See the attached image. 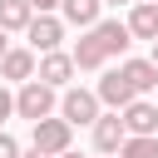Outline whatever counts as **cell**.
Instances as JSON below:
<instances>
[{
  "instance_id": "5b68a950",
  "label": "cell",
  "mask_w": 158,
  "mask_h": 158,
  "mask_svg": "<svg viewBox=\"0 0 158 158\" xmlns=\"http://www.w3.org/2000/svg\"><path fill=\"white\" fill-rule=\"evenodd\" d=\"M25 35H30V44H35L40 54H54L59 40H64V20H54V15H35Z\"/></svg>"
},
{
  "instance_id": "4fadbf2b",
  "label": "cell",
  "mask_w": 158,
  "mask_h": 158,
  "mask_svg": "<svg viewBox=\"0 0 158 158\" xmlns=\"http://www.w3.org/2000/svg\"><path fill=\"white\" fill-rule=\"evenodd\" d=\"M59 10H64L69 25H84V30L99 25V0H59Z\"/></svg>"
},
{
  "instance_id": "ac0fdd59",
  "label": "cell",
  "mask_w": 158,
  "mask_h": 158,
  "mask_svg": "<svg viewBox=\"0 0 158 158\" xmlns=\"http://www.w3.org/2000/svg\"><path fill=\"white\" fill-rule=\"evenodd\" d=\"M25 5H30V10H35V15H49V10H54V5H59V0H25Z\"/></svg>"
},
{
  "instance_id": "cb8c5ba5",
  "label": "cell",
  "mask_w": 158,
  "mask_h": 158,
  "mask_svg": "<svg viewBox=\"0 0 158 158\" xmlns=\"http://www.w3.org/2000/svg\"><path fill=\"white\" fill-rule=\"evenodd\" d=\"M138 5H158V0H138Z\"/></svg>"
},
{
  "instance_id": "3957f363",
  "label": "cell",
  "mask_w": 158,
  "mask_h": 158,
  "mask_svg": "<svg viewBox=\"0 0 158 158\" xmlns=\"http://www.w3.org/2000/svg\"><path fill=\"white\" fill-rule=\"evenodd\" d=\"M118 123H123L128 138H158V104L133 99L128 109H118Z\"/></svg>"
},
{
  "instance_id": "8fae6325",
  "label": "cell",
  "mask_w": 158,
  "mask_h": 158,
  "mask_svg": "<svg viewBox=\"0 0 158 158\" xmlns=\"http://www.w3.org/2000/svg\"><path fill=\"white\" fill-rule=\"evenodd\" d=\"M118 74L128 79V89H133V94H148V89H158V69H153L148 59H123V64H118Z\"/></svg>"
},
{
  "instance_id": "7402d4cb",
  "label": "cell",
  "mask_w": 158,
  "mask_h": 158,
  "mask_svg": "<svg viewBox=\"0 0 158 158\" xmlns=\"http://www.w3.org/2000/svg\"><path fill=\"white\" fill-rule=\"evenodd\" d=\"M59 158H84V153H59Z\"/></svg>"
},
{
  "instance_id": "d6986e66",
  "label": "cell",
  "mask_w": 158,
  "mask_h": 158,
  "mask_svg": "<svg viewBox=\"0 0 158 158\" xmlns=\"http://www.w3.org/2000/svg\"><path fill=\"white\" fill-rule=\"evenodd\" d=\"M5 49H10V40H5V30H0V59H5Z\"/></svg>"
},
{
  "instance_id": "7a4b0ae2",
  "label": "cell",
  "mask_w": 158,
  "mask_h": 158,
  "mask_svg": "<svg viewBox=\"0 0 158 158\" xmlns=\"http://www.w3.org/2000/svg\"><path fill=\"white\" fill-rule=\"evenodd\" d=\"M69 123L64 118H40L35 123V133H30V148L35 153H44V158H59V153H69Z\"/></svg>"
},
{
  "instance_id": "6da1fadb",
  "label": "cell",
  "mask_w": 158,
  "mask_h": 158,
  "mask_svg": "<svg viewBox=\"0 0 158 158\" xmlns=\"http://www.w3.org/2000/svg\"><path fill=\"white\" fill-rule=\"evenodd\" d=\"M15 114H20V118H30V123L54 118V89H44L40 79L20 84V94H15Z\"/></svg>"
},
{
  "instance_id": "ffe728a7",
  "label": "cell",
  "mask_w": 158,
  "mask_h": 158,
  "mask_svg": "<svg viewBox=\"0 0 158 158\" xmlns=\"http://www.w3.org/2000/svg\"><path fill=\"white\" fill-rule=\"evenodd\" d=\"M148 64H153V69H158V40H153V59H148Z\"/></svg>"
},
{
  "instance_id": "d4e9b609",
  "label": "cell",
  "mask_w": 158,
  "mask_h": 158,
  "mask_svg": "<svg viewBox=\"0 0 158 158\" xmlns=\"http://www.w3.org/2000/svg\"><path fill=\"white\" fill-rule=\"evenodd\" d=\"M99 5H104V0H99ZM114 5H118V0H114Z\"/></svg>"
},
{
  "instance_id": "5bb4252c",
  "label": "cell",
  "mask_w": 158,
  "mask_h": 158,
  "mask_svg": "<svg viewBox=\"0 0 158 158\" xmlns=\"http://www.w3.org/2000/svg\"><path fill=\"white\" fill-rule=\"evenodd\" d=\"M30 20H35V10L25 0H0V30H30Z\"/></svg>"
},
{
  "instance_id": "30bf717a",
  "label": "cell",
  "mask_w": 158,
  "mask_h": 158,
  "mask_svg": "<svg viewBox=\"0 0 158 158\" xmlns=\"http://www.w3.org/2000/svg\"><path fill=\"white\" fill-rule=\"evenodd\" d=\"M69 74H74V59H69V54H59V49H54V54H44V59H40V84H44V89H64V84H69Z\"/></svg>"
},
{
  "instance_id": "e0dca14e",
  "label": "cell",
  "mask_w": 158,
  "mask_h": 158,
  "mask_svg": "<svg viewBox=\"0 0 158 158\" xmlns=\"http://www.w3.org/2000/svg\"><path fill=\"white\" fill-rule=\"evenodd\" d=\"M0 158H20V143H15L10 133H0Z\"/></svg>"
},
{
  "instance_id": "9c48e42d",
  "label": "cell",
  "mask_w": 158,
  "mask_h": 158,
  "mask_svg": "<svg viewBox=\"0 0 158 158\" xmlns=\"http://www.w3.org/2000/svg\"><path fill=\"white\" fill-rule=\"evenodd\" d=\"M0 79L30 84V79H35V49H5V59H0Z\"/></svg>"
},
{
  "instance_id": "7c38bea8",
  "label": "cell",
  "mask_w": 158,
  "mask_h": 158,
  "mask_svg": "<svg viewBox=\"0 0 158 158\" xmlns=\"http://www.w3.org/2000/svg\"><path fill=\"white\" fill-rule=\"evenodd\" d=\"M123 30H128V40H158V5H133Z\"/></svg>"
},
{
  "instance_id": "603a6c76",
  "label": "cell",
  "mask_w": 158,
  "mask_h": 158,
  "mask_svg": "<svg viewBox=\"0 0 158 158\" xmlns=\"http://www.w3.org/2000/svg\"><path fill=\"white\" fill-rule=\"evenodd\" d=\"M153 158H158V138H153Z\"/></svg>"
},
{
  "instance_id": "2e32d148",
  "label": "cell",
  "mask_w": 158,
  "mask_h": 158,
  "mask_svg": "<svg viewBox=\"0 0 158 158\" xmlns=\"http://www.w3.org/2000/svg\"><path fill=\"white\" fill-rule=\"evenodd\" d=\"M10 114H15V94L0 84V118H10Z\"/></svg>"
},
{
  "instance_id": "52a82bcc",
  "label": "cell",
  "mask_w": 158,
  "mask_h": 158,
  "mask_svg": "<svg viewBox=\"0 0 158 158\" xmlns=\"http://www.w3.org/2000/svg\"><path fill=\"white\" fill-rule=\"evenodd\" d=\"M89 40L99 44V54H104V59H109V54H123V49H128V30H123L118 20H99V25L89 30Z\"/></svg>"
},
{
  "instance_id": "44dd1931",
  "label": "cell",
  "mask_w": 158,
  "mask_h": 158,
  "mask_svg": "<svg viewBox=\"0 0 158 158\" xmlns=\"http://www.w3.org/2000/svg\"><path fill=\"white\" fill-rule=\"evenodd\" d=\"M20 158H44V153H35V148H30V153H20Z\"/></svg>"
},
{
  "instance_id": "8992f818",
  "label": "cell",
  "mask_w": 158,
  "mask_h": 158,
  "mask_svg": "<svg viewBox=\"0 0 158 158\" xmlns=\"http://www.w3.org/2000/svg\"><path fill=\"white\" fill-rule=\"evenodd\" d=\"M94 99H99V104H109V109H114V114H118V109H128V104H133V99H138V94H133V89H128V79H123V74H118V69H109V74H104V79H99V89H94Z\"/></svg>"
},
{
  "instance_id": "9a60e30c",
  "label": "cell",
  "mask_w": 158,
  "mask_h": 158,
  "mask_svg": "<svg viewBox=\"0 0 158 158\" xmlns=\"http://www.w3.org/2000/svg\"><path fill=\"white\" fill-rule=\"evenodd\" d=\"M118 158H153V138H123Z\"/></svg>"
},
{
  "instance_id": "ba28073f",
  "label": "cell",
  "mask_w": 158,
  "mask_h": 158,
  "mask_svg": "<svg viewBox=\"0 0 158 158\" xmlns=\"http://www.w3.org/2000/svg\"><path fill=\"white\" fill-rule=\"evenodd\" d=\"M123 138H128V133H123L118 114H99V118H94V148H99V153H118Z\"/></svg>"
},
{
  "instance_id": "277c9868",
  "label": "cell",
  "mask_w": 158,
  "mask_h": 158,
  "mask_svg": "<svg viewBox=\"0 0 158 158\" xmlns=\"http://www.w3.org/2000/svg\"><path fill=\"white\" fill-rule=\"evenodd\" d=\"M59 118L74 128V123H94L99 118V99L89 94V89H64V99H59Z\"/></svg>"
}]
</instances>
